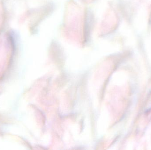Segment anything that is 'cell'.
<instances>
[]
</instances>
